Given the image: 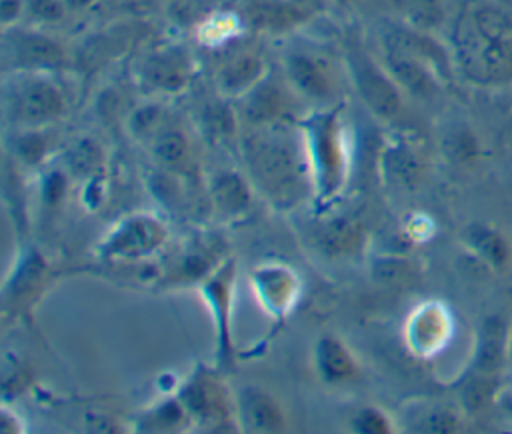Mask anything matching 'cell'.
<instances>
[{"label":"cell","instance_id":"6da1fadb","mask_svg":"<svg viewBox=\"0 0 512 434\" xmlns=\"http://www.w3.org/2000/svg\"><path fill=\"white\" fill-rule=\"evenodd\" d=\"M244 158L260 188L278 202H294L312 176L300 124L254 126L244 138Z\"/></svg>","mask_w":512,"mask_h":434},{"label":"cell","instance_id":"7a4b0ae2","mask_svg":"<svg viewBox=\"0 0 512 434\" xmlns=\"http://www.w3.org/2000/svg\"><path fill=\"white\" fill-rule=\"evenodd\" d=\"M454 52L464 74L476 82L512 78V20L494 6L464 10L452 32Z\"/></svg>","mask_w":512,"mask_h":434},{"label":"cell","instance_id":"3957f363","mask_svg":"<svg viewBox=\"0 0 512 434\" xmlns=\"http://www.w3.org/2000/svg\"><path fill=\"white\" fill-rule=\"evenodd\" d=\"M312 178L318 194L330 198L340 190L346 176V140L342 126V104L320 108L300 122Z\"/></svg>","mask_w":512,"mask_h":434},{"label":"cell","instance_id":"277c9868","mask_svg":"<svg viewBox=\"0 0 512 434\" xmlns=\"http://www.w3.org/2000/svg\"><path fill=\"white\" fill-rule=\"evenodd\" d=\"M282 76L300 100L320 108L342 104V82L334 58L314 42H292L282 52Z\"/></svg>","mask_w":512,"mask_h":434},{"label":"cell","instance_id":"5b68a950","mask_svg":"<svg viewBox=\"0 0 512 434\" xmlns=\"http://www.w3.org/2000/svg\"><path fill=\"white\" fill-rule=\"evenodd\" d=\"M66 98L52 72H12L4 88V112L16 128H42L58 120Z\"/></svg>","mask_w":512,"mask_h":434},{"label":"cell","instance_id":"8992f818","mask_svg":"<svg viewBox=\"0 0 512 434\" xmlns=\"http://www.w3.org/2000/svg\"><path fill=\"white\" fill-rule=\"evenodd\" d=\"M344 70L354 86V92L378 120H394L402 110V88L388 74L366 46L350 38L342 52Z\"/></svg>","mask_w":512,"mask_h":434},{"label":"cell","instance_id":"52a82bcc","mask_svg":"<svg viewBox=\"0 0 512 434\" xmlns=\"http://www.w3.org/2000/svg\"><path fill=\"white\" fill-rule=\"evenodd\" d=\"M4 64L12 72H54L64 64V48L42 32L10 26L4 28Z\"/></svg>","mask_w":512,"mask_h":434},{"label":"cell","instance_id":"ba28073f","mask_svg":"<svg viewBox=\"0 0 512 434\" xmlns=\"http://www.w3.org/2000/svg\"><path fill=\"white\" fill-rule=\"evenodd\" d=\"M192 78L194 60L188 50L178 44H162L150 50L138 66L140 84L162 94L182 92Z\"/></svg>","mask_w":512,"mask_h":434},{"label":"cell","instance_id":"9c48e42d","mask_svg":"<svg viewBox=\"0 0 512 434\" xmlns=\"http://www.w3.org/2000/svg\"><path fill=\"white\" fill-rule=\"evenodd\" d=\"M242 114L252 126H272V124H292L294 108L300 100L290 88L286 78L266 74L250 92L240 98Z\"/></svg>","mask_w":512,"mask_h":434},{"label":"cell","instance_id":"30bf717a","mask_svg":"<svg viewBox=\"0 0 512 434\" xmlns=\"http://www.w3.org/2000/svg\"><path fill=\"white\" fill-rule=\"evenodd\" d=\"M164 236L166 232L160 222L150 216H134L116 228L104 252L118 258H140L160 248Z\"/></svg>","mask_w":512,"mask_h":434},{"label":"cell","instance_id":"8fae6325","mask_svg":"<svg viewBox=\"0 0 512 434\" xmlns=\"http://www.w3.org/2000/svg\"><path fill=\"white\" fill-rule=\"evenodd\" d=\"M268 66L264 58L254 50H238L230 54L216 72V88L226 98H242L250 92L266 74Z\"/></svg>","mask_w":512,"mask_h":434},{"label":"cell","instance_id":"7c38bea8","mask_svg":"<svg viewBox=\"0 0 512 434\" xmlns=\"http://www.w3.org/2000/svg\"><path fill=\"white\" fill-rule=\"evenodd\" d=\"M314 6L310 0H248L244 20L266 32H286L308 20Z\"/></svg>","mask_w":512,"mask_h":434},{"label":"cell","instance_id":"4fadbf2b","mask_svg":"<svg viewBox=\"0 0 512 434\" xmlns=\"http://www.w3.org/2000/svg\"><path fill=\"white\" fill-rule=\"evenodd\" d=\"M240 418L248 430L276 432L284 426L278 404L258 388H244L240 392Z\"/></svg>","mask_w":512,"mask_h":434},{"label":"cell","instance_id":"5bb4252c","mask_svg":"<svg viewBox=\"0 0 512 434\" xmlns=\"http://www.w3.org/2000/svg\"><path fill=\"white\" fill-rule=\"evenodd\" d=\"M152 152L166 168H184L190 158V146L184 132L166 124L152 134Z\"/></svg>","mask_w":512,"mask_h":434},{"label":"cell","instance_id":"9a60e30c","mask_svg":"<svg viewBox=\"0 0 512 434\" xmlns=\"http://www.w3.org/2000/svg\"><path fill=\"white\" fill-rule=\"evenodd\" d=\"M316 360H318V370L326 380L340 382L352 376L354 364L352 358L348 356L346 348L334 340V338H324L318 342L316 348Z\"/></svg>","mask_w":512,"mask_h":434},{"label":"cell","instance_id":"2e32d148","mask_svg":"<svg viewBox=\"0 0 512 434\" xmlns=\"http://www.w3.org/2000/svg\"><path fill=\"white\" fill-rule=\"evenodd\" d=\"M212 184H214L212 186L214 202L222 212L236 214L248 206V200H250L248 188L236 174H230V172L218 174Z\"/></svg>","mask_w":512,"mask_h":434},{"label":"cell","instance_id":"e0dca14e","mask_svg":"<svg viewBox=\"0 0 512 434\" xmlns=\"http://www.w3.org/2000/svg\"><path fill=\"white\" fill-rule=\"evenodd\" d=\"M502 322L492 318L484 324L482 338H480V350H478V366L482 370H494L500 364L502 358V342H504V330Z\"/></svg>","mask_w":512,"mask_h":434},{"label":"cell","instance_id":"ac0fdd59","mask_svg":"<svg viewBox=\"0 0 512 434\" xmlns=\"http://www.w3.org/2000/svg\"><path fill=\"white\" fill-rule=\"evenodd\" d=\"M242 20L230 12H222V14H214L210 16L202 28H200V38L202 42L210 44V46H218V44H226L230 38L236 36L238 28H240Z\"/></svg>","mask_w":512,"mask_h":434},{"label":"cell","instance_id":"d6986e66","mask_svg":"<svg viewBox=\"0 0 512 434\" xmlns=\"http://www.w3.org/2000/svg\"><path fill=\"white\" fill-rule=\"evenodd\" d=\"M372 276L376 282L386 286H408L414 280V270L406 260L380 258L374 260Z\"/></svg>","mask_w":512,"mask_h":434},{"label":"cell","instance_id":"ffe728a7","mask_svg":"<svg viewBox=\"0 0 512 434\" xmlns=\"http://www.w3.org/2000/svg\"><path fill=\"white\" fill-rule=\"evenodd\" d=\"M22 132L14 138V152L28 164L38 162L46 152V140L38 132L40 128H20Z\"/></svg>","mask_w":512,"mask_h":434},{"label":"cell","instance_id":"44dd1931","mask_svg":"<svg viewBox=\"0 0 512 434\" xmlns=\"http://www.w3.org/2000/svg\"><path fill=\"white\" fill-rule=\"evenodd\" d=\"M396 4L414 26H430L438 20L436 0H396Z\"/></svg>","mask_w":512,"mask_h":434},{"label":"cell","instance_id":"7402d4cb","mask_svg":"<svg viewBox=\"0 0 512 434\" xmlns=\"http://www.w3.org/2000/svg\"><path fill=\"white\" fill-rule=\"evenodd\" d=\"M98 160H100V148H98V144H94L88 138L78 140L74 144V148L70 150V166L74 172L86 174L96 168Z\"/></svg>","mask_w":512,"mask_h":434},{"label":"cell","instance_id":"603a6c76","mask_svg":"<svg viewBox=\"0 0 512 434\" xmlns=\"http://www.w3.org/2000/svg\"><path fill=\"white\" fill-rule=\"evenodd\" d=\"M470 240L478 248V252L484 254L490 262L500 264L504 260V256H506L504 254V244L494 232L484 230V228H474L472 234H470Z\"/></svg>","mask_w":512,"mask_h":434},{"label":"cell","instance_id":"cb8c5ba5","mask_svg":"<svg viewBox=\"0 0 512 434\" xmlns=\"http://www.w3.org/2000/svg\"><path fill=\"white\" fill-rule=\"evenodd\" d=\"M66 4L64 0H26V12H30L36 20L56 22L64 16Z\"/></svg>","mask_w":512,"mask_h":434},{"label":"cell","instance_id":"d4e9b609","mask_svg":"<svg viewBox=\"0 0 512 434\" xmlns=\"http://www.w3.org/2000/svg\"><path fill=\"white\" fill-rule=\"evenodd\" d=\"M354 430L364 434H382L388 432V420L376 408H364L354 418Z\"/></svg>","mask_w":512,"mask_h":434},{"label":"cell","instance_id":"484cf974","mask_svg":"<svg viewBox=\"0 0 512 434\" xmlns=\"http://www.w3.org/2000/svg\"><path fill=\"white\" fill-rule=\"evenodd\" d=\"M354 236L356 232L346 226V224H330L326 230H324V246L332 248V250H348L352 244H354Z\"/></svg>","mask_w":512,"mask_h":434},{"label":"cell","instance_id":"4316f807","mask_svg":"<svg viewBox=\"0 0 512 434\" xmlns=\"http://www.w3.org/2000/svg\"><path fill=\"white\" fill-rule=\"evenodd\" d=\"M26 12V0H0V16L4 28L16 24V20Z\"/></svg>","mask_w":512,"mask_h":434},{"label":"cell","instance_id":"83f0119b","mask_svg":"<svg viewBox=\"0 0 512 434\" xmlns=\"http://www.w3.org/2000/svg\"><path fill=\"white\" fill-rule=\"evenodd\" d=\"M90 2H92V0H64L66 8H72V10H76V8H86Z\"/></svg>","mask_w":512,"mask_h":434},{"label":"cell","instance_id":"f1b7e54d","mask_svg":"<svg viewBox=\"0 0 512 434\" xmlns=\"http://www.w3.org/2000/svg\"><path fill=\"white\" fill-rule=\"evenodd\" d=\"M338 4H342V6H354V4H358L360 0H336Z\"/></svg>","mask_w":512,"mask_h":434}]
</instances>
